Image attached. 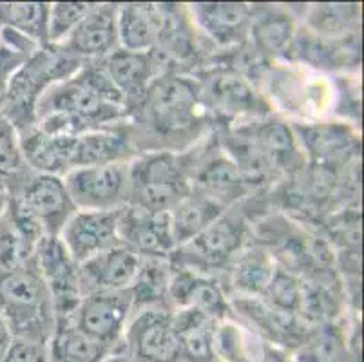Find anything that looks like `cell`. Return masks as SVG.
Here are the masks:
<instances>
[{
  "instance_id": "obj_1",
  "label": "cell",
  "mask_w": 364,
  "mask_h": 362,
  "mask_svg": "<svg viewBox=\"0 0 364 362\" xmlns=\"http://www.w3.org/2000/svg\"><path fill=\"white\" fill-rule=\"evenodd\" d=\"M210 119L193 73L158 76L141 100L129 111L132 145L140 152H185L210 132Z\"/></svg>"
},
{
  "instance_id": "obj_2",
  "label": "cell",
  "mask_w": 364,
  "mask_h": 362,
  "mask_svg": "<svg viewBox=\"0 0 364 362\" xmlns=\"http://www.w3.org/2000/svg\"><path fill=\"white\" fill-rule=\"evenodd\" d=\"M124 96L98 62H87L69 78L51 85L35 109V127L48 134L80 136L127 122Z\"/></svg>"
},
{
  "instance_id": "obj_3",
  "label": "cell",
  "mask_w": 364,
  "mask_h": 362,
  "mask_svg": "<svg viewBox=\"0 0 364 362\" xmlns=\"http://www.w3.org/2000/svg\"><path fill=\"white\" fill-rule=\"evenodd\" d=\"M261 78L270 109L279 107L292 124L328 119L336 111V87L323 73L292 62H270Z\"/></svg>"
},
{
  "instance_id": "obj_4",
  "label": "cell",
  "mask_w": 364,
  "mask_h": 362,
  "mask_svg": "<svg viewBox=\"0 0 364 362\" xmlns=\"http://www.w3.org/2000/svg\"><path fill=\"white\" fill-rule=\"evenodd\" d=\"M0 314L15 339L49 343L56 330V314L36 263L0 274Z\"/></svg>"
},
{
  "instance_id": "obj_5",
  "label": "cell",
  "mask_w": 364,
  "mask_h": 362,
  "mask_svg": "<svg viewBox=\"0 0 364 362\" xmlns=\"http://www.w3.org/2000/svg\"><path fill=\"white\" fill-rule=\"evenodd\" d=\"M188 152H140L129 161L131 207L149 212H168L191 194Z\"/></svg>"
},
{
  "instance_id": "obj_6",
  "label": "cell",
  "mask_w": 364,
  "mask_h": 362,
  "mask_svg": "<svg viewBox=\"0 0 364 362\" xmlns=\"http://www.w3.org/2000/svg\"><path fill=\"white\" fill-rule=\"evenodd\" d=\"M87 62L73 58L56 46L41 48L13 75L0 112L11 122L18 134L28 131L35 125V109L41 96L51 85L73 76Z\"/></svg>"
},
{
  "instance_id": "obj_7",
  "label": "cell",
  "mask_w": 364,
  "mask_h": 362,
  "mask_svg": "<svg viewBox=\"0 0 364 362\" xmlns=\"http://www.w3.org/2000/svg\"><path fill=\"white\" fill-rule=\"evenodd\" d=\"M248 223L240 205L227 208L200 235L181 245L168 257L172 267L216 275L227 272L232 259L247 247Z\"/></svg>"
},
{
  "instance_id": "obj_8",
  "label": "cell",
  "mask_w": 364,
  "mask_h": 362,
  "mask_svg": "<svg viewBox=\"0 0 364 362\" xmlns=\"http://www.w3.org/2000/svg\"><path fill=\"white\" fill-rule=\"evenodd\" d=\"M8 205L42 238H58L76 212L64 178L33 172L21 188L8 196Z\"/></svg>"
},
{
  "instance_id": "obj_9",
  "label": "cell",
  "mask_w": 364,
  "mask_h": 362,
  "mask_svg": "<svg viewBox=\"0 0 364 362\" xmlns=\"http://www.w3.org/2000/svg\"><path fill=\"white\" fill-rule=\"evenodd\" d=\"M196 78L201 84L205 107L213 118H227L230 124H237L272 112L263 92L245 73L213 68Z\"/></svg>"
},
{
  "instance_id": "obj_10",
  "label": "cell",
  "mask_w": 364,
  "mask_h": 362,
  "mask_svg": "<svg viewBox=\"0 0 364 362\" xmlns=\"http://www.w3.org/2000/svg\"><path fill=\"white\" fill-rule=\"evenodd\" d=\"M120 350L134 362H181L180 339L171 308L132 312Z\"/></svg>"
},
{
  "instance_id": "obj_11",
  "label": "cell",
  "mask_w": 364,
  "mask_h": 362,
  "mask_svg": "<svg viewBox=\"0 0 364 362\" xmlns=\"http://www.w3.org/2000/svg\"><path fill=\"white\" fill-rule=\"evenodd\" d=\"M129 161L69 171L64 183L76 211H118L125 207L129 201Z\"/></svg>"
},
{
  "instance_id": "obj_12",
  "label": "cell",
  "mask_w": 364,
  "mask_h": 362,
  "mask_svg": "<svg viewBox=\"0 0 364 362\" xmlns=\"http://www.w3.org/2000/svg\"><path fill=\"white\" fill-rule=\"evenodd\" d=\"M132 310L134 303L131 290L97 292L82 297L69 323L92 341L118 351Z\"/></svg>"
},
{
  "instance_id": "obj_13",
  "label": "cell",
  "mask_w": 364,
  "mask_h": 362,
  "mask_svg": "<svg viewBox=\"0 0 364 362\" xmlns=\"http://www.w3.org/2000/svg\"><path fill=\"white\" fill-rule=\"evenodd\" d=\"M35 263L53 299L56 324L69 323L84 297L78 263L71 257L60 238H42L36 247Z\"/></svg>"
},
{
  "instance_id": "obj_14",
  "label": "cell",
  "mask_w": 364,
  "mask_h": 362,
  "mask_svg": "<svg viewBox=\"0 0 364 362\" xmlns=\"http://www.w3.org/2000/svg\"><path fill=\"white\" fill-rule=\"evenodd\" d=\"M187 15L205 42L214 48L247 46L252 24V4L245 2H196L185 6Z\"/></svg>"
},
{
  "instance_id": "obj_15",
  "label": "cell",
  "mask_w": 364,
  "mask_h": 362,
  "mask_svg": "<svg viewBox=\"0 0 364 362\" xmlns=\"http://www.w3.org/2000/svg\"><path fill=\"white\" fill-rule=\"evenodd\" d=\"M64 53L82 62H100L120 48L118 4H92L62 44Z\"/></svg>"
},
{
  "instance_id": "obj_16",
  "label": "cell",
  "mask_w": 364,
  "mask_h": 362,
  "mask_svg": "<svg viewBox=\"0 0 364 362\" xmlns=\"http://www.w3.org/2000/svg\"><path fill=\"white\" fill-rule=\"evenodd\" d=\"M118 238L140 257L168 259L176 250L168 212H149L125 205L118 211Z\"/></svg>"
},
{
  "instance_id": "obj_17",
  "label": "cell",
  "mask_w": 364,
  "mask_h": 362,
  "mask_svg": "<svg viewBox=\"0 0 364 362\" xmlns=\"http://www.w3.org/2000/svg\"><path fill=\"white\" fill-rule=\"evenodd\" d=\"M230 295L216 275L201 274L188 268L172 267L168 284V307L172 310L193 308L210 315L216 321L232 317Z\"/></svg>"
},
{
  "instance_id": "obj_18",
  "label": "cell",
  "mask_w": 364,
  "mask_h": 362,
  "mask_svg": "<svg viewBox=\"0 0 364 362\" xmlns=\"http://www.w3.org/2000/svg\"><path fill=\"white\" fill-rule=\"evenodd\" d=\"M304 156L323 167L348 161L359 151V132L344 119H321L312 124H292Z\"/></svg>"
},
{
  "instance_id": "obj_19",
  "label": "cell",
  "mask_w": 364,
  "mask_h": 362,
  "mask_svg": "<svg viewBox=\"0 0 364 362\" xmlns=\"http://www.w3.org/2000/svg\"><path fill=\"white\" fill-rule=\"evenodd\" d=\"M118 211H76L71 215L58 238L76 263L120 243Z\"/></svg>"
},
{
  "instance_id": "obj_20",
  "label": "cell",
  "mask_w": 364,
  "mask_h": 362,
  "mask_svg": "<svg viewBox=\"0 0 364 362\" xmlns=\"http://www.w3.org/2000/svg\"><path fill=\"white\" fill-rule=\"evenodd\" d=\"M98 64L102 65L112 85L124 96L127 112L140 102L158 76L168 73L156 51L136 53L118 48Z\"/></svg>"
},
{
  "instance_id": "obj_21",
  "label": "cell",
  "mask_w": 364,
  "mask_h": 362,
  "mask_svg": "<svg viewBox=\"0 0 364 362\" xmlns=\"http://www.w3.org/2000/svg\"><path fill=\"white\" fill-rule=\"evenodd\" d=\"M141 268V257L127 245L118 243L78 265L82 294L131 290Z\"/></svg>"
},
{
  "instance_id": "obj_22",
  "label": "cell",
  "mask_w": 364,
  "mask_h": 362,
  "mask_svg": "<svg viewBox=\"0 0 364 362\" xmlns=\"http://www.w3.org/2000/svg\"><path fill=\"white\" fill-rule=\"evenodd\" d=\"M297 18L290 8L252 6V24L248 40L257 56L270 62H289L296 42Z\"/></svg>"
},
{
  "instance_id": "obj_23",
  "label": "cell",
  "mask_w": 364,
  "mask_h": 362,
  "mask_svg": "<svg viewBox=\"0 0 364 362\" xmlns=\"http://www.w3.org/2000/svg\"><path fill=\"white\" fill-rule=\"evenodd\" d=\"M136 156L127 122L95 129L75 138L73 169L129 161Z\"/></svg>"
},
{
  "instance_id": "obj_24",
  "label": "cell",
  "mask_w": 364,
  "mask_h": 362,
  "mask_svg": "<svg viewBox=\"0 0 364 362\" xmlns=\"http://www.w3.org/2000/svg\"><path fill=\"white\" fill-rule=\"evenodd\" d=\"M18 138L22 154L33 172L64 178L69 171H73L76 136L48 134L33 125L28 131L21 132Z\"/></svg>"
},
{
  "instance_id": "obj_25",
  "label": "cell",
  "mask_w": 364,
  "mask_h": 362,
  "mask_svg": "<svg viewBox=\"0 0 364 362\" xmlns=\"http://www.w3.org/2000/svg\"><path fill=\"white\" fill-rule=\"evenodd\" d=\"M161 31V4H118V44L125 51L156 48Z\"/></svg>"
},
{
  "instance_id": "obj_26",
  "label": "cell",
  "mask_w": 364,
  "mask_h": 362,
  "mask_svg": "<svg viewBox=\"0 0 364 362\" xmlns=\"http://www.w3.org/2000/svg\"><path fill=\"white\" fill-rule=\"evenodd\" d=\"M277 263L274 254L263 247L247 245L227 268L228 290L232 295L245 297H261L267 290Z\"/></svg>"
},
{
  "instance_id": "obj_27",
  "label": "cell",
  "mask_w": 364,
  "mask_h": 362,
  "mask_svg": "<svg viewBox=\"0 0 364 362\" xmlns=\"http://www.w3.org/2000/svg\"><path fill=\"white\" fill-rule=\"evenodd\" d=\"M181 346V362H216L214 335L220 321L193 308L172 310Z\"/></svg>"
},
{
  "instance_id": "obj_28",
  "label": "cell",
  "mask_w": 364,
  "mask_h": 362,
  "mask_svg": "<svg viewBox=\"0 0 364 362\" xmlns=\"http://www.w3.org/2000/svg\"><path fill=\"white\" fill-rule=\"evenodd\" d=\"M225 211L227 207L218 203L216 199L208 198L198 191H191V194L185 196L180 203L168 211L172 238H174L176 248L193 241L205 228L210 227Z\"/></svg>"
},
{
  "instance_id": "obj_29",
  "label": "cell",
  "mask_w": 364,
  "mask_h": 362,
  "mask_svg": "<svg viewBox=\"0 0 364 362\" xmlns=\"http://www.w3.org/2000/svg\"><path fill=\"white\" fill-rule=\"evenodd\" d=\"M42 235L21 221L8 208L0 214V274L21 270L35 263Z\"/></svg>"
},
{
  "instance_id": "obj_30",
  "label": "cell",
  "mask_w": 364,
  "mask_h": 362,
  "mask_svg": "<svg viewBox=\"0 0 364 362\" xmlns=\"http://www.w3.org/2000/svg\"><path fill=\"white\" fill-rule=\"evenodd\" d=\"M303 28L326 40L357 35L360 24L359 4H312L303 11Z\"/></svg>"
},
{
  "instance_id": "obj_31",
  "label": "cell",
  "mask_w": 364,
  "mask_h": 362,
  "mask_svg": "<svg viewBox=\"0 0 364 362\" xmlns=\"http://www.w3.org/2000/svg\"><path fill=\"white\" fill-rule=\"evenodd\" d=\"M112 350L92 341L71 323L56 324L48 343L49 362H104Z\"/></svg>"
},
{
  "instance_id": "obj_32",
  "label": "cell",
  "mask_w": 364,
  "mask_h": 362,
  "mask_svg": "<svg viewBox=\"0 0 364 362\" xmlns=\"http://www.w3.org/2000/svg\"><path fill=\"white\" fill-rule=\"evenodd\" d=\"M48 18V2H0V28L13 29L38 48L49 46Z\"/></svg>"
},
{
  "instance_id": "obj_33",
  "label": "cell",
  "mask_w": 364,
  "mask_h": 362,
  "mask_svg": "<svg viewBox=\"0 0 364 362\" xmlns=\"http://www.w3.org/2000/svg\"><path fill=\"white\" fill-rule=\"evenodd\" d=\"M33 174L22 154L21 138L13 124L0 112V194L11 196Z\"/></svg>"
},
{
  "instance_id": "obj_34",
  "label": "cell",
  "mask_w": 364,
  "mask_h": 362,
  "mask_svg": "<svg viewBox=\"0 0 364 362\" xmlns=\"http://www.w3.org/2000/svg\"><path fill=\"white\" fill-rule=\"evenodd\" d=\"M350 337L337 323L312 328L292 351L296 362H344L350 355Z\"/></svg>"
},
{
  "instance_id": "obj_35",
  "label": "cell",
  "mask_w": 364,
  "mask_h": 362,
  "mask_svg": "<svg viewBox=\"0 0 364 362\" xmlns=\"http://www.w3.org/2000/svg\"><path fill=\"white\" fill-rule=\"evenodd\" d=\"M301 295H303V279L296 277L294 272L289 268L277 265L267 290L263 292L261 299H264L268 304L279 308V310L297 314L301 304Z\"/></svg>"
},
{
  "instance_id": "obj_36",
  "label": "cell",
  "mask_w": 364,
  "mask_h": 362,
  "mask_svg": "<svg viewBox=\"0 0 364 362\" xmlns=\"http://www.w3.org/2000/svg\"><path fill=\"white\" fill-rule=\"evenodd\" d=\"M92 2H53L49 4L48 40L49 46L62 44L76 24L91 9Z\"/></svg>"
},
{
  "instance_id": "obj_37",
  "label": "cell",
  "mask_w": 364,
  "mask_h": 362,
  "mask_svg": "<svg viewBox=\"0 0 364 362\" xmlns=\"http://www.w3.org/2000/svg\"><path fill=\"white\" fill-rule=\"evenodd\" d=\"M0 362H49L48 344L13 337L9 346L0 357Z\"/></svg>"
},
{
  "instance_id": "obj_38",
  "label": "cell",
  "mask_w": 364,
  "mask_h": 362,
  "mask_svg": "<svg viewBox=\"0 0 364 362\" xmlns=\"http://www.w3.org/2000/svg\"><path fill=\"white\" fill-rule=\"evenodd\" d=\"M28 58L29 56L22 55V53L8 48V46L0 44V109H2V105H4L6 102V96H8L13 75L18 71V68H21Z\"/></svg>"
},
{
  "instance_id": "obj_39",
  "label": "cell",
  "mask_w": 364,
  "mask_h": 362,
  "mask_svg": "<svg viewBox=\"0 0 364 362\" xmlns=\"http://www.w3.org/2000/svg\"><path fill=\"white\" fill-rule=\"evenodd\" d=\"M256 362H296L294 361L292 351L287 348H281L277 344L261 341L257 343L256 350Z\"/></svg>"
},
{
  "instance_id": "obj_40",
  "label": "cell",
  "mask_w": 364,
  "mask_h": 362,
  "mask_svg": "<svg viewBox=\"0 0 364 362\" xmlns=\"http://www.w3.org/2000/svg\"><path fill=\"white\" fill-rule=\"evenodd\" d=\"M13 341V334L11 330H9L8 323L4 321V317H2V314H0V357H2V353L6 351V348L9 346V343Z\"/></svg>"
},
{
  "instance_id": "obj_41",
  "label": "cell",
  "mask_w": 364,
  "mask_h": 362,
  "mask_svg": "<svg viewBox=\"0 0 364 362\" xmlns=\"http://www.w3.org/2000/svg\"><path fill=\"white\" fill-rule=\"evenodd\" d=\"M104 362H134V361H132V358L129 357V355L125 353V351L118 350V351H112V353L109 355V357L105 358Z\"/></svg>"
},
{
  "instance_id": "obj_42",
  "label": "cell",
  "mask_w": 364,
  "mask_h": 362,
  "mask_svg": "<svg viewBox=\"0 0 364 362\" xmlns=\"http://www.w3.org/2000/svg\"><path fill=\"white\" fill-rule=\"evenodd\" d=\"M6 201H8V198H6V196L0 194V214H2V212H4V208H6Z\"/></svg>"
}]
</instances>
